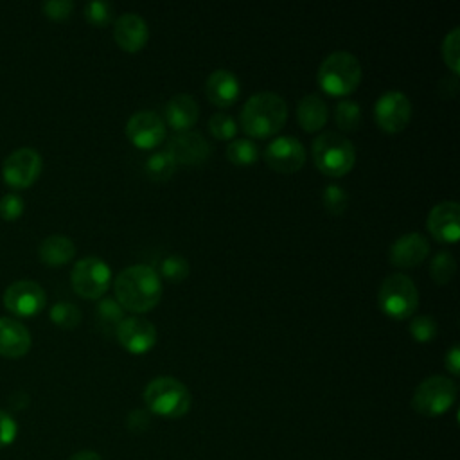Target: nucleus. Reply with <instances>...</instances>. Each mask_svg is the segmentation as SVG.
<instances>
[{
    "label": "nucleus",
    "instance_id": "obj_19",
    "mask_svg": "<svg viewBox=\"0 0 460 460\" xmlns=\"http://www.w3.org/2000/svg\"><path fill=\"white\" fill-rule=\"evenodd\" d=\"M31 332L16 318L2 316L0 318V356L16 359L29 352L31 349Z\"/></svg>",
    "mask_w": 460,
    "mask_h": 460
},
{
    "label": "nucleus",
    "instance_id": "obj_32",
    "mask_svg": "<svg viewBox=\"0 0 460 460\" xmlns=\"http://www.w3.org/2000/svg\"><path fill=\"white\" fill-rule=\"evenodd\" d=\"M322 199H323L325 208L331 214L340 216L347 208V205H349V192L341 185H338V183H327L323 187Z\"/></svg>",
    "mask_w": 460,
    "mask_h": 460
},
{
    "label": "nucleus",
    "instance_id": "obj_40",
    "mask_svg": "<svg viewBox=\"0 0 460 460\" xmlns=\"http://www.w3.org/2000/svg\"><path fill=\"white\" fill-rule=\"evenodd\" d=\"M68 460H102V458L95 451H92V449H83V451L74 453Z\"/></svg>",
    "mask_w": 460,
    "mask_h": 460
},
{
    "label": "nucleus",
    "instance_id": "obj_29",
    "mask_svg": "<svg viewBox=\"0 0 460 460\" xmlns=\"http://www.w3.org/2000/svg\"><path fill=\"white\" fill-rule=\"evenodd\" d=\"M50 320L63 329H74L81 322V309L72 302L59 300L50 307Z\"/></svg>",
    "mask_w": 460,
    "mask_h": 460
},
{
    "label": "nucleus",
    "instance_id": "obj_24",
    "mask_svg": "<svg viewBox=\"0 0 460 460\" xmlns=\"http://www.w3.org/2000/svg\"><path fill=\"white\" fill-rule=\"evenodd\" d=\"M361 106L354 99H341L334 108V120L343 131H356L361 124Z\"/></svg>",
    "mask_w": 460,
    "mask_h": 460
},
{
    "label": "nucleus",
    "instance_id": "obj_7",
    "mask_svg": "<svg viewBox=\"0 0 460 460\" xmlns=\"http://www.w3.org/2000/svg\"><path fill=\"white\" fill-rule=\"evenodd\" d=\"M456 399V383L446 376H429L420 381L413 392L411 406L424 417H438L446 413Z\"/></svg>",
    "mask_w": 460,
    "mask_h": 460
},
{
    "label": "nucleus",
    "instance_id": "obj_21",
    "mask_svg": "<svg viewBox=\"0 0 460 460\" xmlns=\"http://www.w3.org/2000/svg\"><path fill=\"white\" fill-rule=\"evenodd\" d=\"M199 115V106L194 95L190 93H176L165 104V122L174 131H187L194 126Z\"/></svg>",
    "mask_w": 460,
    "mask_h": 460
},
{
    "label": "nucleus",
    "instance_id": "obj_6",
    "mask_svg": "<svg viewBox=\"0 0 460 460\" xmlns=\"http://www.w3.org/2000/svg\"><path fill=\"white\" fill-rule=\"evenodd\" d=\"M381 311L395 320L408 318L419 305V289L404 273H390L383 279L377 291Z\"/></svg>",
    "mask_w": 460,
    "mask_h": 460
},
{
    "label": "nucleus",
    "instance_id": "obj_31",
    "mask_svg": "<svg viewBox=\"0 0 460 460\" xmlns=\"http://www.w3.org/2000/svg\"><path fill=\"white\" fill-rule=\"evenodd\" d=\"M442 58L451 72H460V27H453L442 40Z\"/></svg>",
    "mask_w": 460,
    "mask_h": 460
},
{
    "label": "nucleus",
    "instance_id": "obj_14",
    "mask_svg": "<svg viewBox=\"0 0 460 460\" xmlns=\"http://www.w3.org/2000/svg\"><path fill=\"white\" fill-rule=\"evenodd\" d=\"M128 138L140 149H151L165 138V120L155 110H138L126 122Z\"/></svg>",
    "mask_w": 460,
    "mask_h": 460
},
{
    "label": "nucleus",
    "instance_id": "obj_17",
    "mask_svg": "<svg viewBox=\"0 0 460 460\" xmlns=\"http://www.w3.org/2000/svg\"><path fill=\"white\" fill-rule=\"evenodd\" d=\"M429 253V243L420 232H406L399 235L388 250L392 264L401 268H411L420 264Z\"/></svg>",
    "mask_w": 460,
    "mask_h": 460
},
{
    "label": "nucleus",
    "instance_id": "obj_12",
    "mask_svg": "<svg viewBox=\"0 0 460 460\" xmlns=\"http://www.w3.org/2000/svg\"><path fill=\"white\" fill-rule=\"evenodd\" d=\"M264 160L277 172H295L305 162V149L296 137L279 135L266 144Z\"/></svg>",
    "mask_w": 460,
    "mask_h": 460
},
{
    "label": "nucleus",
    "instance_id": "obj_35",
    "mask_svg": "<svg viewBox=\"0 0 460 460\" xmlns=\"http://www.w3.org/2000/svg\"><path fill=\"white\" fill-rule=\"evenodd\" d=\"M84 18L93 25H106L113 18V5L106 0H92L84 5Z\"/></svg>",
    "mask_w": 460,
    "mask_h": 460
},
{
    "label": "nucleus",
    "instance_id": "obj_13",
    "mask_svg": "<svg viewBox=\"0 0 460 460\" xmlns=\"http://www.w3.org/2000/svg\"><path fill=\"white\" fill-rule=\"evenodd\" d=\"M165 153L174 160V164L181 165H198L203 164L210 155L208 140L192 129L176 131L165 142Z\"/></svg>",
    "mask_w": 460,
    "mask_h": 460
},
{
    "label": "nucleus",
    "instance_id": "obj_5",
    "mask_svg": "<svg viewBox=\"0 0 460 460\" xmlns=\"http://www.w3.org/2000/svg\"><path fill=\"white\" fill-rule=\"evenodd\" d=\"M144 401L153 413L165 419H178L190 408V392L180 379L160 376L147 383Z\"/></svg>",
    "mask_w": 460,
    "mask_h": 460
},
{
    "label": "nucleus",
    "instance_id": "obj_16",
    "mask_svg": "<svg viewBox=\"0 0 460 460\" xmlns=\"http://www.w3.org/2000/svg\"><path fill=\"white\" fill-rule=\"evenodd\" d=\"M426 226L429 234L440 243H456L460 235V205L453 199L438 201L431 207Z\"/></svg>",
    "mask_w": 460,
    "mask_h": 460
},
{
    "label": "nucleus",
    "instance_id": "obj_9",
    "mask_svg": "<svg viewBox=\"0 0 460 460\" xmlns=\"http://www.w3.org/2000/svg\"><path fill=\"white\" fill-rule=\"evenodd\" d=\"M41 167L43 162L36 149L20 147L4 160L2 178L11 189H27L38 180Z\"/></svg>",
    "mask_w": 460,
    "mask_h": 460
},
{
    "label": "nucleus",
    "instance_id": "obj_25",
    "mask_svg": "<svg viewBox=\"0 0 460 460\" xmlns=\"http://www.w3.org/2000/svg\"><path fill=\"white\" fill-rule=\"evenodd\" d=\"M174 167H176L174 160L165 151H155L144 162L146 174L151 180H155V181L169 180L172 176V172H174Z\"/></svg>",
    "mask_w": 460,
    "mask_h": 460
},
{
    "label": "nucleus",
    "instance_id": "obj_26",
    "mask_svg": "<svg viewBox=\"0 0 460 460\" xmlns=\"http://www.w3.org/2000/svg\"><path fill=\"white\" fill-rule=\"evenodd\" d=\"M259 156L257 144L252 138H234L226 144V158L239 165L253 164Z\"/></svg>",
    "mask_w": 460,
    "mask_h": 460
},
{
    "label": "nucleus",
    "instance_id": "obj_20",
    "mask_svg": "<svg viewBox=\"0 0 460 460\" xmlns=\"http://www.w3.org/2000/svg\"><path fill=\"white\" fill-rule=\"evenodd\" d=\"M241 84L237 75L228 68H216L208 74L205 81V93L208 101L216 106H230L239 97Z\"/></svg>",
    "mask_w": 460,
    "mask_h": 460
},
{
    "label": "nucleus",
    "instance_id": "obj_15",
    "mask_svg": "<svg viewBox=\"0 0 460 460\" xmlns=\"http://www.w3.org/2000/svg\"><path fill=\"white\" fill-rule=\"evenodd\" d=\"M115 334L120 345L133 354L151 350L158 336L155 323L144 316H124L117 325Z\"/></svg>",
    "mask_w": 460,
    "mask_h": 460
},
{
    "label": "nucleus",
    "instance_id": "obj_23",
    "mask_svg": "<svg viewBox=\"0 0 460 460\" xmlns=\"http://www.w3.org/2000/svg\"><path fill=\"white\" fill-rule=\"evenodd\" d=\"M38 255L47 266H63L75 255V244L66 235L52 234L40 243Z\"/></svg>",
    "mask_w": 460,
    "mask_h": 460
},
{
    "label": "nucleus",
    "instance_id": "obj_39",
    "mask_svg": "<svg viewBox=\"0 0 460 460\" xmlns=\"http://www.w3.org/2000/svg\"><path fill=\"white\" fill-rule=\"evenodd\" d=\"M444 365L449 370V374L458 376V372H460V347H458V343H453L449 347V350L444 356Z\"/></svg>",
    "mask_w": 460,
    "mask_h": 460
},
{
    "label": "nucleus",
    "instance_id": "obj_1",
    "mask_svg": "<svg viewBox=\"0 0 460 460\" xmlns=\"http://www.w3.org/2000/svg\"><path fill=\"white\" fill-rule=\"evenodd\" d=\"M117 302L129 311L144 313L155 307L162 296V280L149 264H131L120 270L113 282Z\"/></svg>",
    "mask_w": 460,
    "mask_h": 460
},
{
    "label": "nucleus",
    "instance_id": "obj_33",
    "mask_svg": "<svg viewBox=\"0 0 460 460\" xmlns=\"http://www.w3.org/2000/svg\"><path fill=\"white\" fill-rule=\"evenodd\" d=\"M208 129L216 138L228 140L237 133V122L230 113L216 111L208 119Z\"/></svg>",
    "mask_w": 460,
    "mask_h": 460
},
{
    "label": "nucleus",
    "instance_id": "obj_27",
    "mask_svg": "<svg viewBox=\"0 0 460 460\" xmlns=\"http://www.w3.org/2000/svg\"><path fill=\"white\" fill-rule=\"evenodd\" d=\"M455 271H456V261L449 250H440L433 255L429 262V275L437 284L449 282Z\"/></svg>",
    "mask_w": 460,
    "mask_h": 460
},
{
    "label": "nucleus",
    "instance_id": "obj_4",
    "mask_svg": "<svg viewBox=\"0 0 460 460\" xmlns=\"http://www.w3.org/2000/svg\"><path fill=\"white\" fill-rule=\"evenodd\" d=\"M363 75L359 59L349 50L327 54L316 72L320 88L331 95H347L356 90Z\"/></svg>",
    "mask_w": 460,
    "mask_h": 460
},
{
    "label": "nucleus",
    "instance_id": "obj_22",
    "mask_svg": "<svg viewBox=\"0 0 460 460\" xmlns=\"http://www.w3.org/2000/svg\"><path fill=\"white\" fill-rule=\"evenodd\" d=\"M329 117L327 102L318 93H307L298 99L296 119L305 131H318L325 126Z\"/></svg>",
    "mask_w": 460,
    "mask_h": 460
},
{
    "label": "nucleus",
    "instance_id": "obj_28",
    "mask_svg": "<svg viewBox=\"0 0 460 460\" xmlns=\"http://www.w3.org/2000/svg\"><path fill=\"white\" fill-rule=\"evenodd\" d=\"M95 313H97V318H99L101 325L106 327V329H113V327L117 329V325L124 318V307L117 302L115 296L99 298Z\"/></svg>",
    "mask_w": 460,
    "mask_h": 460
},
{
    "label": "nucleus",
    "instance_id": "obj_38",
    "mask_svg": "<svg viewBox=\"0 0 460 460\" xmlns=\"http://www.w3.org/2000/svg\"><path fill=\"white\" fill-rule=\"evenodd\" d=\"M18 435V424L11 413L0 410V447H7L14 442Z\"/></svg>",
    "mask_w": 460,
    "mask_h": 460
},
{
    "label": "nucleus",
    "instance_id": "obj_3",
    "mask_svg": "<svg viewBox=\"0 0 460 460\" xmlns=\"http://www.w3.org/2000/svg\"><path fill=\"white\" fill-rule=\"evenodd\" d=\"M311 155L316 169L327 176H343L356 162L354 144L340 131L318 133L311 142Z\"/></svg>",
    "mask_w": 460,
    "mask_h": 460
},
{
    "label": "nucleus",
    "instance_id": "obj_2",
    "mask_svg": "<svg viewBox=\"0 0 460 460\" xmlns=\"http://www.w3.org/2000/svg\"><path fill=\"white\" fill-rule=\"evenodd\" d=\"M288 120L286 101L270 90L252 93L241 108L243 129L257 138L275 135Z\"/></svg>",
    "mask_w": 460,
    "mask_h": 460
},
{
    "label": "nucleus",
    "instance_id": "obj_10",
    "mask_svg": "<svg viewBox=\"0 0 460 460\" xmlns=\"http://www.w3.org/2000/svg\"><path fill=\"white\" fill-rule=\"evenodd\" d=\"M374 117L383 131L397 133L411 117V101L401 90H386L374 102Z\"/></svg>",
    "mask_w": 460,
    "mask_h": 460
},
{
    "label": "nucleus",
    "instance_id": "obj_18",
    "mask_svg": "<svg viewBox=\"0 0 460 460\" xmlns=\"http://www.w3.org/2000/svg\"><path fill=\"white\" fill-rule=\"evenodd\" d=\"M113 38L120 49L135 52L142 49L149 38L147 22L138 13H133V11L122 13L115 18Z\"/></svg>",
    "mask_w": 460,
    "mask_h": 460
},
{
    "label": "nucleus",
    "instance_id": "obj_8",
    "mask_svg": "<svg viewBox=\"0 0 460 460\" xmlns=\"http://www.w3.org/2000/svg\"><path fill=\"white\" fill-rule=\"evenodd\" d=\"M111 282V270L108 262L97 255L79 259L70 273L74 291L83 298L99 300Z\"/></svg>",
    "mask_w": 460,
    "mask_h": 460
},
{
    "label": "nucleus",
    "instance_id": "obj_37",
    "mask_svg": "<svg viewBox=\"0 0 460 460\" xmlns=\"http://www.w3.org/2000/svg\"><path fill=\"white\" fill-rule=\"evenodd\" d=\"M41 9H43L45 16H49L52 20H65L74 11V2L72 0H47L41 4Z\"/></svg>",
    "mask_w": 460,
    "mask_h": 460
},
{
    "label": "nucleus",
    "instance_id": "obj_11",
    "mask_svg": "<svg viewBox=\"0 0 460 460\" xmlns=\"http://www.w3.org/2000/svg\"><path fill=\"white\" fill-rule=\"evenodd\" d=\"M2 302L11 314L31 318L45 307L47 295L34 280H16L5 288Z\"/></svg>",
    "mask_w": 460,
    "mask_h": 460
},
{
    "label": "nucleus",
    "instance_id": "obj_30",
    "mask_svg": "<svg viewBox=\"0 0 460 460\" xmlns=\"http://www.w3.org/2000/svg\"><path fill=\"white\" fill-rule=\"evenodd\" d=\"M158 270H160L158 275L165 277L167 280L180 282L189 275V261L180 253H172L160 261Z\"/></svg>",
    "mask_w": 460,
    "mask_h": 460
},
{
    "label": "nucleus",
    "instance_id": "obj_34",
    "mask_svg": "<svg viewBox=\"0 0 460 460\" xmlns=\"http://www.w3.org/2000/svg\"><path fill=\"white\" fill-rule=\"evenodd\" d=\"M438 323L431 314H417L410 322V332L417 341H429L437 336Z\"/></svg>",
    "mask_w": 460,
    "mask_h": 460
},
{
    "label": "nucleus",
    "instance_id": "obj_36",
    "mask_svg": "<svg viewBox=\"0 0 460 460\" xmlns=\"http://www.w3.org/2000/svg\"><path fill=\"white\" fill-rule=\"evenodd\" d=\"M23 199L18 194H4L0 198V217L5 221H14L23 214Z\"/></svg>",
    "mask_w": 460,
    "mask_h": 460
}]
</instances>
